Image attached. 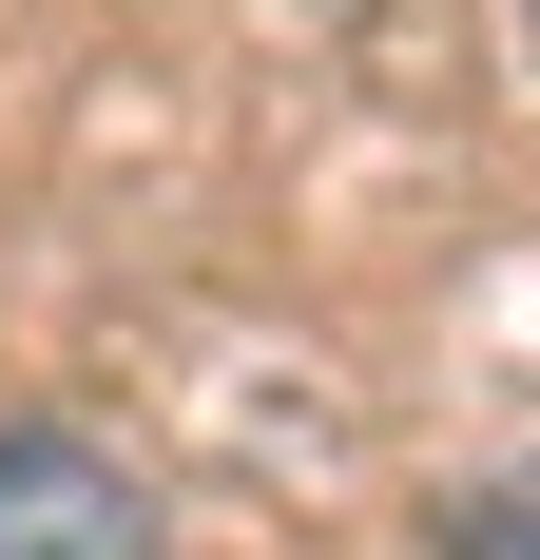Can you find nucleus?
Here are the masks:
<instances>
[{
  "label": "nucleus",
  "mask_w": 540,
  "mask_h": 560,
  "mask_svg": "<svg viewBox=\"0 0 540 560\" xmlns=\"http://www.w3.org/2000/svg\"><path fill=\"white\" fill-rule=\"evenodd\" d=\"M0 560H174L136 464L78 445V425H0Z\"/></svg>",
  "instance_id": "nucleus-1"
},
{
  "label": "nucleus",
  "mask_w": 540,
  "mask_h": 560,
  "mask_svg": "<svg viewBox=\"0 0 540 560\" xmlns=\"http://www.w3.org/2000/svg\"><path fill=\"white\" fill-rule=\"evenodd\" d=\"M521 39H540V0H521Z\"/></svg>",
  "instance_id": "nucleus-3"
},
{
  "label": "nucleus",
  "mask_w": 540,
  "mask_h": 560,
  "mask_svg": "<svg viewBox=\"0 0 540 560\" xmlns=\"http://www.w3.org/2000/svg\"><path fill=\"white\" fill-rule=\"evenodd\" d=\"M444 560H540V464H483L444 503Z\"/></svg>",
  "instance_id": "nucleus-2"
}]
</instances>
